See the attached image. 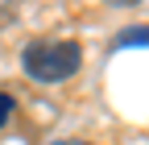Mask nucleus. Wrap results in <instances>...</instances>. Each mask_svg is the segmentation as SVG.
<instances>
[{
  "mask_svg": "<svg viewBox=\"0 0 149 145\" xmlns=\"http://www.w3.org/2000/svg\"><path fill=\"white\" fill-rule=\"evenodd\" d=\"M8 112H13V96H0V120H4Z\"/></svg>",
  "mask_w": 149,
  "mask_h": 145,
  "instance_id": "7ed1b4c3",
  "label": "nucleus"
},
{
  "mask_svg": "<svg viewBox=\"0 0 149 145\" xmlns=\"http://www.w3.org/2000/svg\"><path fill=\"white\" fill-rule=\"evenodd\" d=\"M128 46H149V29H124L116 38V50H128Z\"/></svg>",
  "mask_w": 149,
  "mask_h": 145,
  "instance_id": "f03ea898",
  "label": "nucleus"
},
{
  "mask_svg": "<svg viewBox=\"0 0 149 145\" xmlns=\"http://www.w3.org/2000/svg\"><path fill=\"white\" fill-rule=\"evenodd\" d=\"M50 145H91V141H79V137H62V141H50Z\"/></svg>",
  "mask_w": 149,
  "mask_h": 145,
  "instance_id": "20e7f679",
  "label": "nucleus"
},
{
  "mask_svg": "<svg viewBox=\"0 0 149 145\" xmlns=\"http://www.w3.org/2000/svg\"><path fill=\"white\" fill-rule=\"evenodd\" d=\"M21 66L25 75L37 83H62L70 79L74 70L83 66V46L74 38H42V42H29L21 54Z\"/></svg>",
  "mask_w": 149,
  "mask_h": 145,
  "instance_id": "f257e3e1",
  "label": "nucleus"
}]
</instances>
